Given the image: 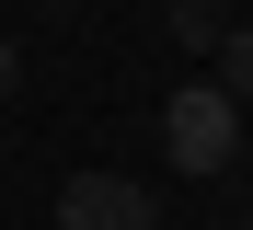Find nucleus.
I'll list each match as a JSON object with an SVG mask.
<instances>
[{
    "instance_id": "nucleus-1",
    "label": "nucleus",
    "mask_w": 253,
    "mask_h": 230,
    "mask_svg": "<svg viewBox=\"0 0 253 230\" xmlns=\"http://www.w3.org/2000/svg\"><path fill=\"white\" fill-rule=\"evenodd\" d=\"M161 150H173V173H230V150H242V104L219 81H184L173 104H161Z\"/></svg>"
},
{
    "instance_id": "nucleus-2",
    "label": "nucleus",
    "mask_w": 253,
    "mask_h": 230,
    "mask_svg": "<svg viewBox=\"0 0 253 230\" xmlns=\"http://www.w3.org/2000/svg\"><path fill=\"white\" fill-rule=\"evenodd\" d=\"M58 230H161L138 173H69L58 184Z\"/></svg>"
},
{
    "instance_id": "nucleus-3",
    "label": "nucleus",
    "mask_w": 253,
    "mask_h": 230,
    "mask_svg": "<svg viewBox=\"0 0 253 230\" xmlns=\"http://www.w3.org/2000/svg\"><path fill=\"white\" fill-rule=\"evenodd\" d=\"M219 92H230V104H253V23L219 35Z\"/></svg>"
},
{
    "instance_id": "nucleus-4",
    "label": "nucleus",
    "mask_w": 253,
    "mask_h": 230,
    "mask_svg": "<svg viewBox=\"0 0 253 230\" xmlns=\"http://www.w3.org/2000/svg\"><path fill=\"white\" fill-rule=\"evenodd\" d=\"M161 23H173V35H184V46H219V35H230V23H219V12H207V0H161Z\"/></svg>"
},
{
    "instance_id": "nucleus-5",
    "label": "nucleus",
    "mask_w": 253,
    "mask_h": 230,
    "mask_svg": "<svg viewBox=\"0 0 253 230\" xmlns=\"http://www.w3.org/2000/svg\"><path fill=\"white\" fill-rule=\"evenodd\" d=\"M12 81H23V58H12V46H0V104H12Z\"/></svg>"
}]
</instances>
